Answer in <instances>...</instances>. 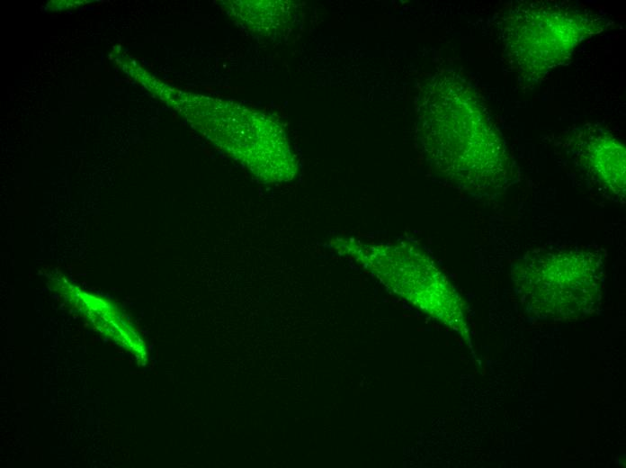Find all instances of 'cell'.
Masks as SVG:
<instances>
[{"mask_svg":"<svg viewBox=\"0 0 626 468\" xmlns=\"http://www.w3.org/2000/svg\"><path fill=\"white\" fill-rule=\"evenodd\" d=\"M601 266V257L586 249H540L519 263L518 285L537 314L572 317L586 312L595 304Z\"/></svg>","mask_w":626,"mask_h":468,"instance_id":"6da1fadb","label":"cell"},{"mask_svg":"<svg viewBox=\"0 0 626 468\" xmlns=\"http://www.w3.org/2000/svg\"><path fill=\"white\" fill-rule=\"evenodd\" d=\"M470 115L452 128L433 123L425 148L438 168L470 188H500L508 176V158L498 135L481 119Z\"/></svg>","mask_w":626,"mask_h":468,"instance_id":"7a4b0ae2","label":"cell"},{"mask_svg":"<svg viewBox=\"0 0 626 468\" xmlns=\"http://www.w3.org/2000/svg\"><path fill=\"white\" fill-rule=\"evenodd\" d=\"M588 161L602 184L620 198L625 193V150L608 138H597L588 147Z\"/></svg>","mask_w":626,"mask_h":468,"instance_id":"3957f363","label":"cell"}]
</instances>
